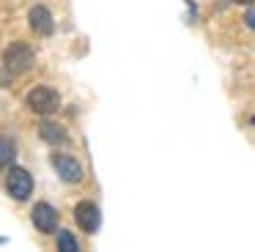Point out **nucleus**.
I'll list each match as a JSON object with an SVG mask.
<instances>
[{
    "label": "nucleus",
    "mask_w": 255,
    "mask_h": 252,
    "mask_svg": "<svg viewBox=\"0 0 255 252\" xmlns=\"http://www.w3.org/2000/svg\"><path fill=\"white\" fill-rule=\"evenodd\" d=\"M33 63H36V55L25 41L8 44L6 52H3V66H6L11 74H25V71L33 69Z\"/></svg>",
    "instance_id": "obj_1"
},
{
    "label": "nucleus",
    "mask_w": 255,
    "mask_h": 252,
    "mask_svg": "<svg viewBox=\"0 0 255 252\" xmlns=\"http://www.w3.org/2000/svg\"><path fill=\"white\" fill-rule=\"evenodd\" d=\"M28 107L33 110L36 115H50L61 107V96H58V91L50 85H36V88H30V93H28Z\"/></svg>",
    "instance_id": "obj_2"
},
{
    "label": "nucleus",
    "mask_w": 255,
    "mask_h": 252,
    "mask_svg": "<svg viewBox=\"0 0 255 252\" xmlns=\"http://www.w3.org/2000/svg\"><path fill=\"white\" fill-rule=\"evenodd\" d=\"M6 189L14 200H28L30 192H33V178L25 167H11L6 175Z\"/></svg>",
    "instance_id": "obj_3"
},
{
    "label": "nucleus",
    "mask_w": 255,
    "mask_h": 252,
    "mask_svg": "<svg viewBox=\"0 0 255 252\" xmlns=\"http://www.w3.org/2000/svg\"><path fill=\"white\" fill-rule=\"evenodd\" d=\"M52 167L58 170V175H61L66 184H80V181H83V164H80L72 153H55V156H52Z\"/></svg>",
    "instance_id": "obj_4"
},
{
    "label": "nucleus",
    "mask_w": 255,
    "mask_h": 252,
    "mask_svg": "<svg viewBox=\"0 0 255 252\" xmlns=\"http://www.w3.org/2000/svg\"><path fill=\"white\" fill-rule=\"evenodd\" d=\"M74 219H77V225L85 233H96V230H99V222H102V214H99V208H96V203L83 200L74 208Z\"/></svg>",
    "instance_id": "obj_5"
},
{
    "label": "nucleus",
    "mask_w": 255,
    "mask_h": 252,
    "mask_svg": "<svg viewBox=\"0 0 255 252\" xmlns=\"http://www.w3.org/2000/svg\"><path fill=\"white\" fill-rule=\"evenodd\" d=\"M30 219H33V225L41 230V233L58 230V211L50 206V203H36L33 211H30Z\"/></svg>",
    "instance_id": "obj_6"
},
{
    "label": "nucleus",
    "mask_w": 255,
    "mask_h": 252,
    "mask_svg": "<svg viewBox=\"0 0 255 252\" xmlns=\"http://www.w3.org/2000/svg\"><path fill=\"white\" fill-rule=\"evenodd\" d=\"M28 19H30V27H33L39 36H50V33L55 30L52 14L44 8V5H33V8H30V14H28Z\"/></svg>",
    "instance_id": "obj_7"
},
{
    "label": "nucleus",
    "mask_w": 255,
    "mask_h": 252,
    "mask_svg": "<svg viewBox=\"0 0 255 252\" xmlns=\"http://www.w3.org/2000/svg\"><path fill=\"white\" fill-rule=\"evenodd\" d=\"M39 134L44 142H50V145H63V142L69 140L66 129H63L61 124H55V121H41L39 124Z\"/></svg>",
    "instance_id": "obj_8"
},
{
    "label": "nucleus",
    "mask_w": 255,
    "mask_h": 252,
    "mask_svg": "<svg viewBox=\"0 0 255 252\" xmlns=\"http://www.w3.org/2000/svg\"><path fill=\"white\" fill-rule=\"evenodd\" d=\"M14 156H17V145H14V140H8V137H0V167L11 164Z\"/></svg>",
    "instance_id": "obj_9"
},
{
    "label": "nucleus",
    "mask_w": 255,
    "mask_h": 252,
    "mask_svg": "<svg viewBox=\"0 0 255 252\" xmlns=\"http://www.w3.org/2000/svg\"><path fill=\"white\" fill-rule=\"evenodd\" d=\"M58 250H61V252H77L80 250L77 239H74L69 230H61V233H58Z\"/></svg>",
    "instance_id": "obj_10"
},
{
    "label": "nucleus",
    "mask_w": 255,
    "mask_h": 252,
    "mask_svg": "<svg viewBox=\"0 0 255 252\" xmlns=\"http://www.w3.org/2000/svg\"><path fill=\"white\" fill-rule=\"evenodd\" d=\"M244 22H247V27H253V30H255V8H247V14H244Z\"/></svg>",
    "instance_id": "obj_11"
},
{
    "label": "nucleus",
    "mask_w": 255,
    "mask_h": 252,
    "mask_svg": "<svg viewBox=\"0 0 255 252\" xmlns=\"http://www.w3.org/2000/svg\"><path fill=\"white\" fill-rule=\"evenodd\" d=\"M233 3H242V5H253L255 0H233Z\"/></svg>",
    "instance_id": "obj_12"
}]
</instances>
